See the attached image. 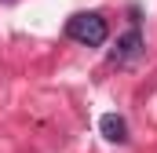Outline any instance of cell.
Listing matches in <instances>:
<instances>
[{
	"mask_svg": "<svg viewBox=\"0 0 157 153\" xmlns=\"http://www.w3.org/2000/svg\"><path fill=\"white\" fill-rule=\"evenodd\" d=\"M99 131H102L110 142H128V124H124L117 113H106V117H102V120H99Z\"/></svg>",
	"mask_w": 157,
	"mask_h": 153,
	"instance_id": "obj_3",
	"label": "cell"
},
{
	"mask_svg": "<svg viewBox=\"0 0 157 153\" xmlns=\"http://www.w3.org/2000/svg\"><path fill=\"white\" fill-rule=\"evenodd\" d=\"M143 47H146V40L139 33V26H132V29L117 40V47L110 51V62H113V66H132V62L143 55Z\"/></svg>",
	"mask_w": 157,
	"mask_h": 153,
	"instance_id": "obj_2",
	"label": "cell"
},
{
	"mask_svg": "<svg viewBox=\"0 0 157 153\" xmlns=\"http://www.w3.org/2000/svg\"><path fill=\"white\" fill-rule=\"evenodd\" d=\"M66 37L84 44V47H99V44H106V37H110V26H106V18L99 11H77L66 22Z\"/></svg>",
	"mask_w": 157,
	"mask_h": 153,
	"instance_id": "obj_1",
	"label": "cell"
}]
</instances>
